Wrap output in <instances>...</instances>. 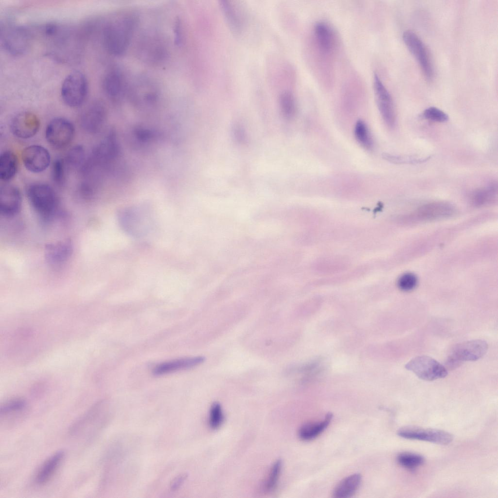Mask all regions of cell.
<instances>
[{
	"label": "cell",
	"instance_id": "1",
	"mask_svg": "<svg viewBox=\"0 0 498 498\" xmlns=\"http://www.w3.org/2000/svg\"><path fill=\"white\" fill-rule=\"evenodd\" d=\"M135 21L126 17L107 24L103 31V42L107 51L115 56L125 53L133 34Z\"/></svg>",
	"mask_w": 498,
	"mask_h": 498
},
{
	"label": "cell",
	"instance_id": "2",
	"mask_svg": "<svg viewBox=\"0 0 498 498\" xmlns=\"http://www.w3.org/2000/svg\"><path fill=\"white\" fill-rule=\"evenodd\" d=\"M26 195L32 208L42 219L49 221L56 215L58 199L51 186L42 183L32 184L27 189Z\"/></svg>",
	"mask_w": 498,
	"mask_h": 498
},
{
	"label": "cell",
	"instance_id": "3",
	"mask_svg": "<svg viewBox=\"0 0 498 498\" xmlns=\"http://www.w3.org/2000/svg\"><path fill=\"white\" fill-rule=\"evenodd\" d=\"M88 90V85L85 76L80 71H74L64 79L61 86V95L67 105L75 107L84 103Z\"/></svg>",
	"mask_w": 498,
	"mask_h": 498
},
{
	"label": "cell",
	"instance_id": "4",
	"mask_svg": "<svg viewBox=\"0 0 498 498\" xmlns=\"http://www.w3.org/2000/svg\"><path fill=\"white\" fill-rule=\"evenodd\" d=\"M405 368L426 381L444 378L448 374L447 370L438 361L424 355L413 358L406 364Z\"/></svg>",
	"mask_w": 498,
	"mask_h": 498
},
{
	"label": "cell",
	"instance_id": "5",
	"mask_svg": "<svg viewBox=\"0 0 498 498\" xmlns=\"http://www.w3.org/2000/svg\"><path fill=\"white\" fill-rule=\"evenodd\" d=\"M75 133L74 127L69 120L57 117L52 120L45 130L48 142L56 149H62L72 141Z\"/></svg>",
	"mask_w": 498,
	"mask_h": 498
},
{
	"label": "cell",
	"instance_id": "6",
	"mask_svg": "<svg viewBox=\"0 0 498 498\" xmlns=\"http://www.w3.org/2000/svg\"><path fill=\"white\" fill-rule=\"evenodd\" d=\"M488 344L482 339H474L458 343L451 350L448 362L454 366L464 361H476L487 352Z\"/></svg>",
	"mask_w": 498,
	"mask_h": 498
},
{
	"label": "cell",
	"instance_id": "7",
	"mask_svg": "<svg viewBox=\"0 0 498 498\" xmlns=\"http://www.w3.org/2000/svg\"><path fill=\"white\" fill-rule=\"evenodd\" d=\"M397 434L405 439L424 441L442 445H447L453 439L451 433L443 430L412 426L400 428Z\"/></svg>",
	"mask_w": 498,
	"mask_h": 498
},
{
	"label": "cell",
	"instance_id": "8",
	"mask_svg": "<svg viewBox=\"0 0 498 498\" xmlns=\"http://www.w3.org/2000/svg\"><path fill=\"white\" fill-rule=\"evenodd\" d=\"M403 41L410 52L416 59L426 79L433 77V67L427 50L421 39L414 32L406 31L403 34Z\"/></svg>",
	"mask_w": 498,
	"mask_h": 498
},
{
	"label": "cell",
	"instance_id": "9",
	"mask_svg": "<svg viewBox=\"0 0 498 498\" xmlns=\"http://www.w3.org/2000/svg\"><path fill=\"white\" fill-rule=\"evenodd\" d=\"M375 100L380 114L386 125L393 128L396 124V115L392 98L376 73L374 76Z\"/></svg>",
	"mask_w": 498,
	"mask_h": 498
},
{
	"label": "cell",
	"instance_id": "10",
	"mask_svg": "<svg viewBox=\"0 0 498 498\" xmlns=\"http://www.w3.org/2000/svg\"><path fill=\"white\" fill-rule=\"evenodd\" d=\"M1 40L5 49L14 55L24 53L29 44V36L23 28L8 25L1 30Z\"/></svg>",
	"mask_w": 498,
	"mask_h": 498
},
{
	"label": "cell",
	"instance_id": "11",
	"mask_svg": "<svg viewBox=\"0 0 498 498\" xmlns=\"http://www.w3.org/2000/svg\"><path fill=\"white\" fill-rule=\"evenodd\" d=\"M21 159L25 167L33 173H40L49 166L51 156L44 147L32 145L25 148L21 153Z\"/></svg>",
	"mask_w": 498,
	"mask_h": 498
},
{
	"label": "cell",
	"instance_id": "12",
	"mask_svg": "<svg viewBox=\"0 0 498 498\" xmlns=\"http://www.w3.org/2000/svg\"><path fill=\"white\" fill-rule=\"evenodd\" d=\"M40 122L34 113L24 111L16 115L12 119L10 127L12 133L17 138L29 139L38 132Z\"/></svg>",
	"mask_w": 498,
	"mask_h": 498
},
{
	"label": "cell",
	"instance_id": "13",
	"mask_svg": "<svg viewBox=\"0 0 498 498\" xmlns=\"http://www.w3.org/2000/svg\"><path fill=\"white\" fill-rule=\"evenodd\" d=\"M106 108L100 101H94L83 111L80 123L83 129L89 133H96L101 128L106 117Z\"/></svg>",
	"mask_w": 498,
	"mask_h": 498
},
{
	"label": "cell",
	"instance_id": "14",
	"mask_svg": "<svg viewBox=\"0 0 498 498\" xmlns=\"http://www.w3.org/2000/svg\"><path fill=\"white\" fill-rule=\"evenodd\" d=\"M22 204V196L19 189L11 185H4L0 188V213L5 216H13L18 213Z\"/></svg>",
	"mask_w": 498,
	"mask_h": 498
},
{
	"label": "cell",
	"instance_id": "15",
	"mask_svg": "<svg viewBox=\"0 0 498 498\" xmlns=\"http://www.w3.org/2000/svg\"><path fill=\"white\" fill-rule=\"evenodd\" d=\"M73 251L70 240L65 239L47 244L45 248V258L47 263L53 266L64 264L71 257Z\"/></svg>",
	"mask_w": 498,
	"mask_h": 498
},
{
	"label": "cell",
	"instance_id": "16",
	"mask_svg": "<svg viewBox=\"0 0 498 498\" xmlns=\"http://www.w3.org/2000/svg\"><path fill=\"white\" fill-rule=\"evenodd\" d=\"M454 212L453 206L447 202H437L425 205L412 215V219L425 221L443 218L451 215Z\"/></svg>",
	"mask_w": 498,
	"mask_h": 498
},
{
	"label": "cell",
	"instance_id": "17",
	"mask_svg": "<svg viewBox=\"0 0 498 498\" xmlns=\"http://www.w3.org/2000/svg\"><path fill=\"white\" fill-rule=\"evenodd\" d=\"M205 358L199 356L165 362L157 365L152 372L155 375H161L176 371L192 368L204 362Z\"/></svg>",
	"mask_w": 498,
	"mask_h": 498
},
{
	"label": "cell",
	"instance_id": "18",
	"mask_svg": "<svg viewBox=\"0 0 498 498\" xmlns=\"http://www.w3.org/2000/svg\"><path fill=\"white\" fill-rule=\"evenodd\" d=\"M18 159L14 152L4 151L0 155V178L3 181L12 179L18 169Z\"/></svg>",
	"mask_w": 498,
	"mask_h": 498
},
{
	"label": "cell",
	"instance_id": "19",
	"mask_svg": "<svg viewBox=\"0 0 498 498\" xmlns=\"http://www.w3.org/2000/svg\"><path fill=\"white\" fill-rule=\"evenodd\" d=\"M64 456L63 451H59L44 462L36 475V481L38 484H43L49 480L61 463Z\"/></svg>",
	"mask_w": 498,
	"mask_h": 498
},
{
	"label": "cell",
	"instance_id": "20",
	"mask_svg": "<svg viewBox=\"0 0 498 498\" xmlns=\"http://www.w3.org/2000/svg\"><path fill=\"white\" fill-rule=\"evenodd\" d=\"M361 479V476L359 473H355L346 477L335 488L333 492L334 497L336 498L351 497L358 488Z\"/></svg>",
	"mask_w": 498,
	"mask_h": 498
},
{
	"label": "cell",
	"instance_id": "21",
	"mask_svg": "<svg viewBox=\"0 0 498 498\" xmlns=\"http://www.w3.org/2000/svg\"><path fill=\"white\" fill-rule=\"evenodd\" d=\"M332 417V414L329 412L321 421L310 423L303 425L298 432L299 438L304 441L310 440L315 438L328 426Z\"/></svg>",
	"mask_w": 498,
	"mask_h": 498
},
{
	"label": "cell",
	"instance_id": "22",
	"mask_svg": "<svg viewBox=\"0 0 498 498\" xmlns=\"http://www.w3.org/2000/svg\"><path fill=\"white\" fill-rule=\"evenodd\" d=\"M220 5L229 26L235 33H240L242 30L243 23L236 5L227 0L221 1Z\"/></svg>",
	"mask_w": 498,
	"mask_h": 498
},
{
	"label": "cell",
	"instance_id": "23",
	"mask_svg": "<svg viewBox=\"0 0 498 498\" xmlns=\"http://www.w3.org/2000/svg\"><path fill=\"white\" fill-rule=\"evenodd\" d=\"M122 77L120 72L116 70L109 71L103 81V88L106 95L111 99L119 96L122 90Z\"/></svg>",
	"mask_w": 498,
	"mask_h": 498
},
{
	"label": "cell",
	"instance_id": "24",
	"mask_svg": "<svg viewBox=\"0 0 498 498\" xmlns=\"http://www.w3.org/2000/svg\"><path fill=\"white\" fill-rule=\"evenodd\" d=\"M497 184L491 183L474 191L471 196V201L476 206L485 205L494 201L497 198Z\"/></svg>",
	"mask_w": 498,
	"mask_h": 498
},
{
	"label": "cell",
	"instance_id": "25",
	"mask_svg": "<svg viewBox=\"0 0 498 498\" xmlns=\"http://www.w3.org/2000/svg\"><path fill=\"white\" fill-rule=\"evenodd\" d=\"M315 36L320 50L325 53H329L333 47L332 35L329 28L323 23H317Z\"/></svg>",
	"mask_w": 498,
	"mask_h": 498
},
{
	"label": "cell",
	"instance_id": "26",
	"mask_svg": "<svg viewBox=\"0 0 498 498\" xmlns=\"http://www.w3.org/2000/svg\"><path fill=\"white\" fill-rule=\"evenodd\" d=\"M355 138L361 146L367 149H371L373 140L366 124L362 120L356 122L354 129Z\"/></svg>",
	"mask_w": 498,
	"mask_h": 498
},
{
	"label": "cell",
	"instance_id": "27",
	"mask_svg": "<svg viewBox=\"0 0 498 498\" xmlns=\"http://www.w3.org/2000/svg\"><path fill=\"white\" fill-rule=\"evenodd\" d=\"M85 151L82 145H77L71 148L64 160L66 165L72 168L81 167L84 162Z\"/></svg>",
	"mask_w": 498,
	"mask_h": 498
},
{
	"label": "cell",
	"instance_id": "28",
	"mask_svg": "<svg viewBox=\"0 0 498 498\" xmlns=\"http://www.w3.org/2000/svg\"><path fill=\"white\" fill-rule=\"evenodd\" d=\"M279 103L284 117L287 119L293 118L296 111V102L293 95L288 91L284 92L280 96Z\"/></svg>",
	"mask_w": 498,
	"mask_h": 498
},
{
	"label": "cell",
	"instance_id": "29",
	"mask_svg": "<svg viewBox=\"0 0 498 498\" xmlns=\"http://www.w3.org/2000/svg\"><path fill=\"white\" fill-rule=\"evenodd\" d=\"M397 461L402 466L407 469H413L422 465L425 462V459L418 454L403 452L397 456Z\"/></svg>",
	"mask_w": 498,
	"mask_h": 498
},
{
	"label": "cell",
	"instance_id": "30",
	"mask_svg": "<svg viewBox=\"0 0 498 498\" xmlns=\"http://www.w3.org/2000/svg\"><path fill=\"white\" fill-rule=\"evenodd\" d=\"M383 158L394 164H419L427 161L430 157H418L408 155H395L384 153Z\"/></svg>",
	"mask_w": 498,
	"mask_h": 498
},
{
	"label": "cell",
	"instance_id": "31",
	"mask_svg": "<svg viewBox=\"0 0 498 498\" xmlns=\"http://www.w3.org/2000/svg\"><path fill=\"white\" fill-rule=\"evenodd\" d=\"M66 165L64 160L56 159L53 163L51 176L53 182L61 187L65 182V169Z\"/></svg>",
	"mask_w": 498,
	"mask_h": 498
},
{
	"label": "cell",
	"instance_id": "32",
	"mask_svg": "<svg viewBox=\"0 0 498 498\" xmlns=\"http://www.w3.org/2000/svg\"><path fill=\"white\" fill-rule=\"evenodd\" d=\"M224 415L220 404L214 402L212 405L209 415V425L211 428L216 429L222 424Z\"/></svg>",
	"mask_w": 498,
	"mask_h": 498
},
{
	"label": "cell",
	"instance_id": "33",
	"mask_svg": "<svg viewBox=\"0 0 498 498\" xmlns=\"http://www.w3.org/2000/svg\"><path fill=\"white\" fill-rule=\"evenodd\" d=\"M423 116L426 119L439 123L445 122L449 119L446 113L433 107L425 109L423 113Z\"/></svg>",
	"mask_w": 498,
	"mask_h": 498
},
{
	"label": "cell",
	"instance_id": "34",
	"mask_svg": "<svg viewBox=\"0 0 498 498\" xmlns=\"http://www.w3.org/2000/svg\"><path fill=\"white\" fill-rule=\"evenodd\" d=\"M26 407V402L25 400L20 399H16L8 401L0 408V414H5L13 412H17L22 410Z\"/></svg>",
	"mask_w": 498,
	"mask_h": 498
},
{
	"label": "cell",
	"instance_id": "35",
	"mask_svg": "<svg viewBox=\"0 0 498 498\" xmlns=\"http://www.w3.org/2000/svg\"><path fill=\"white\" fill-rule=\"evenodd\" d=\"M417 283L416 277L413 274L407 273L402 275L399 278L397 284L400 289L408 291L414 288Z\"/></svg>",
	"mask_w": 498,
	"mask_h": 498
},
{
	"label": "cell",
	"instance_id": "36",
	"mask_svg": "<svg viewBox=\"0 0 498 498\" xmlns=\"http://www.w3.org/2000/svg\"><path fill=\"white\" fill-rule=\"evenodd\" d=\"M282 467V462L281 460H278L273 464L270 472L269 478L267 482L266 488L267 490H272L275 487Z\"/></svg>",
	"mask_w": 498,
	"mask_h": 498
},
{
	"label": "cell",
	"instance_id": "37",
	"mask_svg": "<svg viewBox=\"0 0 498 498\" xmlns=\"http://www.w3.org/2000/svg\"><path fill=\"white\" fill-rule=\"evenodd\" d=\"M187 478V475L185 473L176 476L171 483L170 489L173 491L178 490L183 485Z\"/></svg>",
	"mask_w": 498,
	"mask_h": 498
},
{
	"label": "cell",
	"instance_id": "38",
	"mask_svg": "<svg viewBox=\"0 0 498 498\" xmlns=\"http://www.w3.org/2000/svg\"><path fill=\"white\" fill-rule=\"evenodd\" d=\"M233 133L235 139L239 142H244L246 141V134L244 130L240 125H235L233 129Z\"/></svg>",
	"mask_w": 498,
	"mask_h": 498
},
{
	"label": "cell",
	"instance_id": "39",
	"mask_svg": "<svg viewBox=\"0 0 498 498\" xmlns=\"http://www.w3.org/2000/svg\"><path fill=\"white\" fill-rule=\"evenodd\" d=\"M180 27H181L180 26V23L179 20H178L176 23L175 29V41L176 43L178 45L181 43L182 41L181 30Z\"/></svg>",
	"mask_w": 498,
	"mask_h": 498
}]
</instances>
